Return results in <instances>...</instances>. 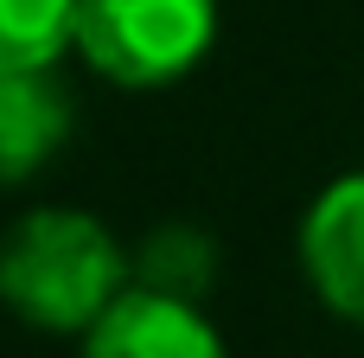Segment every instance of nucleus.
<instances>
[{"label": "nucleus", "mask_w": 364, "mask_h": 358, "mask_svg": "<svg viewBox=\"0 0 364 358\" xmlns=\"http://www.w3.org/2000/svg\"><path fill=\"white\" fill-rule=\"evenodd\" d=\"M134 282L115 231L70 205H38L0 231V307L38 333H90Z\"/></svg>", "instance_id": "nucleus-1"}, {"label": "nucleus", "mask_w": 364, "mask_h": 358, "mask_svg": "<svg viewBox=\"0 0 364 358\" xmlns=\"http://www.w3.org/2000/svg\"><path fill=\"white\" fill-rule=\"evenodd\" d=\"M218 45V0H83L77 51L122 90H160L198 70Z\"/></svg>", "instance_id": "nucleus-2"}, {"label": "nucleus", "mask_w": 364, "mask_h": 358, "mask_svg": "<svg viewBox=\"0 0 364 358\" xmlns=\"http://www.w3.org/2000/svg\"><path fill=\"white\" fill-rule=\"evenodd\" d=\"M83 358H230V352L198 301L128 282L122 301L83 333Z\"/></svg>", "instance_id": "nucleus-3"}, {"label": "nucleus", "mask_w": 364, "mask_h": 358, "mask_svg": "<svg viewBox=\"0 0 364 358\" xmlns=\"http://www.w3.org/2000/svg\"><path fill=\"white\" fill-rule=\"evenodd\" d=\"M301 269L326 314L364 327V173L333 179L301 218Z\"/></svg>", "instance_id": "nucleus-4"}, {"label": "nucleus", "mask_w": 364, "mask_h": 358, "mask_svg": "<svg viewBox=\"0 0 364 358\" xmlns=\"http://www.w3.org/2000/svg\"><path fill=\"white\" fill-rule=\"evenodd\" d=\"M70 141V90L51 70H0V186H26Z\"/></svg>", "instance_id": "nucleus-5"}, {"label": "nucleus", "mask_w": 364, "mask_h": 358, "mask_svg": "<svg viewBox=\"0 0 364 358\" xmlns=\"http://www.w3.org/2000/svg\"><path fill=\"white\" fill-rule=\"evenodd\" d=\"M83 0H0V70H51L77 51Z\"/></svg>", "instance_id": "nucleus-6"}, {"label": "nucleus", "mask_w": 364, "mask_h": 358, "mask_svg": "<svg viewBox=\"0 0 364 358\" xmlns=\"http://www.w3.org/2000/svg\"><path fill=\"white\" fill-rule=\"evenodd\" d=\"M134 282L198 301V295L211 288V243H205L198 231H160V237H147V250H141V263H134Z\"/></svg>", "instance_id": "nucleus-7"}]
</instances>
